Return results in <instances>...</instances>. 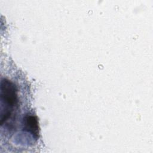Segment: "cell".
<instances>
[{"label": "cell", "instance_id": "6da1fadb", "mask_svg": "<svg viewBox=\"0 0 153 153\" xmlns=\"http://www.w3.org/2000/svg\"><path fill=\"white\" fill-rule=\"evenodd\" d=\"M1 124L7 123L14 115V112L18 106V94L16 86L7 79H3L1 82Z\"/></svg>", "mask_w": 153, "mask_h": 153}, {"label": "cell", "instance_id": "7a4b0ae2", "mask_svg": "<svg viewBox=\"0 0 153 153\" xmlns=\"http://www.w3.org/2000/svg\"><path fill=\"white\" fill-rule=\"evenodd\" d=\"M24 128L33 136L37 138L39 135L38 122L36 116L33 115H26L23 118Z\"/></svg>", "mask_w": 153, "mask_h": 153}]
</instances>
